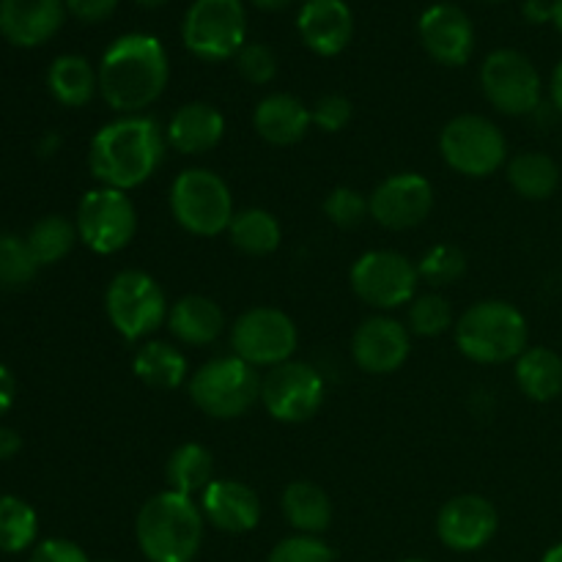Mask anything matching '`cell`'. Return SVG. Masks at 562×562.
Instances as JSON below:
<instances>
[{"label": "cell", "mask_w": 562, "mask_h": 562, "mask_svg": "<svg viewBox=\"0 0 562 562\" xmlns=\"http://www.w3.org/2000/svg\"><path fill=\"white\" fill-rule=\"evenodd\" d=\"M99 93L121 115H143L165 93L170 80L168 53L148 33L115 38L99 64Z\"/></svg>", "instance_id": "6da1fadb"}, {"label": "cell", "mask_w": 562, "mask_h": 562, "mask_svg": "<svg viewBox=\"0 0 562 562\" xmlns=\"http://www.w3.org/2000/svg\"><path fill=\"white\" fill-rule=\"evenodd\" d=\"M168 137L148 115H121L93 135L88 168L110 190H135L146 184L165 159Z\"/></svg>", "instance_id": "7a4b0ae2"}, {"label": "cell", "mask_w": 562, "mask_h": 562, "mask_svg": "<svg viewBox=\"0 0 562 562\" xmlns=\"http://www.w3.org/2000/svg\"><path fill=\"white\" fill-rule=\"evenodd\" d=\"M135 536L148 562H192L201 552L203 510L192 497L168 488L143 503Z\"/></svg>", "instance_id": "3957f363"}, {"label": "cell", "mask_w": 562, "mask_h": 562, "mask_svg": "<svg viewBox=\"0 0 562 562\" xmlns=\"http://www.w3.org/2000/svg\"><path fill=\"white\" fill-rule=\"evenodd\" d=\"M525 313L503 300L475 302L461 313L456 324V346L461 355L481 366H499V362L519 360L527 351Z\"/></svg>", "instance_id": "277c9868"}, {"label": "cell", "mask_w": 562, "mask_h": 562, "mask_svg": "<svg viewBox=\"0 0 562 562\" xmlns=\"http://www.w3.org/2000/svg\"><path fill=\"white\" fill-rule=\"evenodd\" d=\"M190 401L214 420H236L247 415L261 401V376L258 368L247 366L239 357H217L192 373Z\"/></svg>", "instance_id": "5b68a950"}, {"label": "cell", "mask_w": 562, "mask_h": 562, "mask_svg": "<svg viewBox=\"0 0 562 562\" xmlns=\"http://www.w3.org/2000/svg\"><path fill=\"white\" fill-rule=\"evenodd\" d=\"M439 154L456 173L467 179H488L508 159V140L486 115L464 113L445 124L439 135Z\"/></svg>", "instance_id": "8992f818"}, {"label": "cell", "mask_w": 562, "mask_h": 562, "mask_svg": "<svg viewBox=\"0 0 562 562\" xmlns=\"http://www.w3.org/2000/svg\"><path fill=\"white\" fill-rule=\"evenodd\" d=\"M170 209L187 234L217 236L234 220V198L228 184L206 168H187L170 187Z\"/></svg>", "instance_id": "52a82bcc"}, {"label": "cell", "mask_w": 562, "mask_h": 562, "mask_svg": "<svg viewBox=\"0 0 562 562\" xmlns=\"http://www.w3.org/2000/svg\"><path fill=\"white\" fill-rule=\"evenodd\" d=\"M104 311L110 324L124 340H143L168 324V300L157 280L140 269H124L115 274L104 294Z\"/></svg>", "instance_id": "ba28073f"}, {"label": "cell", "mask_w": 562, "mask_h": 562, "mask_svg": "<svg viewBox=\"0 0 562 562\" xmlns=\"http://www.w3.org/2000/svg\"><path fill=\"white\" fill-rule=\"evenodd\" d=\"M247 36L241 0H195L181 22V42L195 58L217 64L239 55Z\"/></svg>", "instance_id": "9c48e42d"}, {"label": "cell", "mask_w": 562, "mask_h": 562, "mask_svg": "<svg viewBox=\"0 0 562 562\" xmlns=\"http://www.w3.org/2000/svg\"><path fill=\"white\" fill-rule=\"evenodd\" d=\"M75 225L77 236H80L88 250L99 252V256H113V252H121L135 239V203L126 192L97 187V190L82 195Z\"/></svg>", "instance_id": "30bf717a"}, {"label": "cell", "mask_w": 562, "mask_h": 562, "mask_svg": "<svg viewBox=\"0 0 562 562\" xmlns=\"http://www.w3.org/2000/svg\"><path fill=\"white\" fill-rule=\"evenodd\" d=\"M300 333L289 313L258 305L241 313L231 329V346L252 368H278L294 357Z\"/></svg>", "instance_id": "8fae6325"}, {"label": "cell", "mask_w": 562, "mask_h": 562, "mask_svg": "<svg viewBox=\"0 0 562 562\" xmlns=\"http://www.w3.org/2000/svg\"><path fill=\"white\" fill-rule=\"evenodd\" d=\"M481 88L503 115H530L541 108L543 82L536 64L519 49H494L481 66Z\"/></svg>", "instance_id": "7c38bea8"}, {"label": "cell", "mask_w": 562, "mask_h": 562, "mask_svg": "<svg viewBox=\"0 0 562 562\" xmlns=\"http://www.w3.org/2000/svg\"><path fill=\"white\" fill-rule=\"evenodd\" d=\"M420 274L417 267L395 250H371L351 267V289L366 305L376 311L409 305L415 300Z\"/></svg>", "instance_id": "4fadbf2b"}, {"label": "cell", "mask_w": 562, "mask_h": 562, "mask_svg": "<svg viewBox=\"0 0 562 562\" xmlns=\"http://www.w3.org/2000/svg\"><path fill=\"white\" fill-rule=\"evenodd\" d=\"M327 398L322 373L307 362H283L278 368H269L261 379V404L278 423H305L318 415Z\"/></svg>", "instance_id": "5bb4252c"}, {"label": "cell", "mask_w": 562, "mask_h": 562, "mask_svg": "<svg viewBox=\"0 0 562 562\" xmlns=\"http://www.w3.org/2000/svg\"><path fill=\"white\" fill-rule=\"evenodd\" d=\"M371 217L387 231H412L434 209V187L420 173H395L371 192Z\"/></svg>", "instance_id": "9a60e30c"}, {"label": "cell", "mask_w": 562, "mask_h": 562, "mask_svg": "<svg viewBox=\"0 0 562 562\" xmlns=\"http://www.w3.org/2000/svg\"><path fill=\"white\" fill-rule=\"evenodd\" d=\"M499 514L481 494H459L437 514V536L453 552H477L497 536Z\"/></svg>", "instance_id": "2e32d148"}, {"label": "cell", "mask_w": 562, "mask_h": 562, "mask_svg": "<svg viewBox=\"0 0 562 562\" xmlns=\"http://www.w3.org/2000/svg\"><path fill=\"white\" fill-rule=\"evenodd\" d=\"M412 351V333L390 316H371L355 329L351 357L357 368L373 376H387L404 368Z\"/></svg>", "instance_id": "e0dca14e"}, {"label": "cell", "mask_w": 562, "mask_h": 562, "mask_svg": "<svg viewBox=\"0 0 562 562\" xmlns=\"http://www.w3.org/2000/svg\"><path fill=\"white\" fill-rule=\"evenodd\" d=\"M420 44L437 64L464 66L475 53V27L472 20L453 3H434L417 22Z\"/></svg>", "instance_id": "ac0fdd59"}, {"label": "cell", "mask_w": 562, "mask_h": 562, "mask_svg": "<svg viewBox=\"0 0 562 562\" xmlns=\"http://www.w3.org/2000/svg\"><path fill=\"white\" fill-rule=\"evenodd\" d=\"M296 31L322 58H335L344 53L355 33V16L346 0H305L296 14Z\"/></svg>", "instance_id": "d6986e66"}, {"label": "cell", "mask_w": 562, "mask_h": 562, "mask_svg": "<svg viewBox=\"0 0 562 562\" xmlns=\"http://www.w3.org/2000/svg\"><path fill=\"white\" fill-rule=\"evenodd\" d=\"M66 0H0V36L14 47H38L60 31Z\"/></svg>", "instance_id": "ffe728a7"}, {"label": "cell", "mask_w": 562, "mask_h": 562, "mask_svg": "<svg viewBox=\"0 0 562 562\" xmlns=\"http://www.w3.org/2000/svg\"><path fill=\"white\" fill-rule=\"evenodd\" d=\"M203 519L228 536H245L261 521V499L241 481H214L201 494Z\"/></svg>", "instance_id": "44dd1931"}, {"label": "cell", "mask_w": 562, "mask_h": 562, "mask_svg": "<svg viewBox=\"0 0 562 562\" xmlns=\"http://www.w3.org/2000/svg\"><path fill=\"white\" fill-rule=\"evenodd\" d=\"M225 135V119L217 108L206 102L181 104L168 121V146L179 154H206L220 146Z\"/></svg>", "instance_id": "7402d4cb"}, {"label": "cell", "mask_w": 562, "mask_h": 562, "mask_svg": "<svg viewBox=\"0 0 562 562\" xmlns=\"http://www.w3.org/2000/svg\"><path fill=\"white\" fill-rule=\"evenodd\" d=\"M311 124V110L291 93H272L261 99L252 113V126L269 146H294L307 135Z\"/></svg>", "instance_id": "603a6c76"}, {"label": "cell", "mask_w": 562, "mask_h": 562, "mask_svg": "<svg viewBox=\"0 0 562 562\" xmlns=\"http://www.w3.org/2000/svg\"><path fill=\"white\" fill-rule=\"evenodd\" d=\"M168 329L176 340L187 346H209L225 329V316L220 305L209 296L187 294L170 307Z\"/></svg>", "instance_id": "cb8c5ba5"}, {"label": "cell", "mask_w": 562, "mask_h": 562, "mask_svg": "<svg viewBox=\"0 0 562 562\" xmlns=\"http://www.w3.org/2000/svg\"><path fill=\"white\" fill-rule=\"evenodd\" d=\"M280 508L300 536H322L333 521V499L313 481H291L283 488Z\"/></svg>", "instance_id": "d4e9b609"}, {"label": "cell", "mask_w": 562, "mask_h": 562, "mask_svg": "<svg viewBox=\"0 0 562 562\" xmlns=\"http://www.w3.org/2000/svg\"><path fill=\"white\" fill-rule=\"evenodd\" d=\"M516 384L521 393L536 404H549V401L562 395V357L547 346L527 349L516 360Z\"/></svg>", "instance_id": "484cf974"}, {"label": "cell", "mask_w": 562, "mask_h": 562, "mask_svg": "<svg viewBox=\"0 0 562 562\" xmlns=\"http://www.w3.org/2000/svg\"><path fill=\"white\" fill-rule=\"evenodd\" d=\"M132 371L146 387L176 390L187 382V357L165 340H148L132 357Z\"/></svg>", "instance_id": "4316f807"}, {"label": "cell", "mask_w": 562, "mask_h": 562, "mask_svg": "<svg viewBox=\"0 0 562 562\" xmlns=\"http://www.w3.org/2000/svg\"><path fill=\"white\" fill-rule=\"evenodd\" d=\"M47 88L64 108H82L99 88V75L82 55H60L47 71Z\"/></svg>", "instance_id": "83f0119b"}, {"label": "cell", "mask_w": 562, "mask_h": 562, "mask_svg": "<svg viewBox=\"0 0 562 562\" xmlns=\"http://www.w3.org/2000/svg\"><path fill=\"white\" fill-rule=\"evenodd\" d=\"M508 184L525 201H549L560 187V165L543 151H521L508 162Z\"/></svg>", "instance_id": "f1b7e54d"}, {"label": "cell", "mask_w": 562, "mask_h": 562, "mask_svg": "<svg viewBox=\"0 0 562 562\" xmlns=\"http://www.w3.org/2000/svg\"><path fill=\"white\" fill-rule=\"evenodd\" d=\"M170 492H179L184 497L203 494L214 483V456L212 450L198 442H184L170 453L165 467Z\"/></svg>", "instance_id": "f546056e"}, {"label": "cell", "mask_w": 562, "mask_h": 562, "mask_svg": "<svg viewBox=\"0 0 562 562\" xmlns=\"http://www.w3.org/2000/svg\"><path fill=\"white\" fill-rule=\"evenodd\" d=\"M231 245L245 256H272L283 241V228L278 217L267 209H241L228 225Z\"/></svg>", "instance_id": "4dcf8cb0"}, {"label": "cell", "mask_w": 562, "mask_h": 562, "mask_svg": "<svg viewBox=\"0 0 562 562\" xmlns=\"http://www.w3.org/2000/svg\"><path fill=\"white\" fill-rule=\"evenodd\" d=\"M25 239L38 267H53L69 256L80 236H77V225L71 220L60 217V214H47L38 223H33Z\"/></svg>", "instance_id": "1f68e13d"}, {"label": "cell", "mask_w": 562, "mask_h": 562, "mask_svg": "<svg viewBox=\"0 0 562 562\" xmlns=\"http://www.w3.org/2000/svg\"><path fill=\"white\" fill-rule=\"evenodd\" d=\"M38 516L25 499L14 494L0 497V552L20 554L36 543Z\"/></svg>", "instance_id": "d6a6232c"}, {"label": "cell", "mask_w": 562, "mask_h": 562, "mask_svg": "<svg viewBox=\"0 0 562 562\" xmlns=\"http://www.w3.org/2000/svg\"><path fill=\"white\" fill-rule=\"evenodd\" d=\"M36 272L38 261L27 247V239L16 234H0V289H25Z\"/></svg>", "instance_id": "836d02e7"}, {"label": "cell", "mask_w": 562, "mask_h": 562, "mask_svg": "<svg viewBox=\"0 0 562 562\" xmlns=\"http://www.w3.org/2000/svg\"><path fill=\"white\" fill-rule=\"evenodd\" d=\"M453 327V307L442 294H423L409 302V333L437 338Z\"/></svg>", "instance_id": "e575fe53"}, {"label": "cell", "mask_w": 562, "mask_h": 562, "mask_svg": "<svg viewBox=\"0 0 562 562\" xmlns=\"http://www.w3.org/2000/svg\"><path fill=\"white\" fill-rule=\"evenodd\" d=\"M464 272H467V256L456 245L431 247V250L420 258V263H417V274H420V280L437 285V289L459 283V280L464 278Z\"/></svg>", "instance_id": "d590c367"}, {"label": "cell", "mask_w": 562, "mask_h": 562, "mask_svg": "<svg viewBox=\"0 0 562 562\" xmlns=\"http://www.w3.org/2000/svg\"><path fill=\"white\" fill-rule=\"evenodd\" d=\"M324 214H327L329 223L344 231L360 228L368 220V214H371V201L360 190L335 187L327 195V201H324Z\"/></svg>", "instance_id": "8d00e7d4"}, {"label": "cell", "mask_w": 562, "mask_h": 562, "mask_svg": "<svg viewBox=\"0 0 562 562\" xmlns=\"http://www.w3.org/2000/svg\"><path fill=\"white\" fill-rule=\"evenodd\" d=\"M236 69L252 86H267L278 75V55L267 44H245L236 55Z\"/></svg>", "instance_id": "74e56055"}, {"label": "cell", "mask_w": 562, "mask_h": 562, "mask_svg": "<svg viewBox=\"0 0 562 562\" xmlns=\"http://www.w3.org/2000/svg\"><path fill=\"white\" fill-rule=\"evenodd\" d=\"M335 554L318 536H291L269 552L267 562H333Z\"/></svg>", "instance_id": "f35d334b"}, {"label": "cell", "mask_w": 562, "mask_h": 562, "mask_svg": "<svg viewBox=\"0 0 562 562\" xmlns=\"http://www.w3.org/2000/svg\"><path fill=\"white\" fill-rule=\"evenodd\" d=\"M311 119L318 130L340 132L351 121V102L344 93H327L313 104Z\"/></svg>", "instance_id": "ab89813d"}, {"label": "cell", "mask_w": 562, "mask_h": 562, "mask_svg": "<svg viewBox=\"0 0 562 562\" xmlns=\"http://www.w3.org/2000/svg\"><path fill=\"white\" fill-rule=\"evenodd\" d=\"M27 562H93L77 547L75 541H66V538H47V541L36 543Z\"/></svg>", "instance_id": "60d3db41"}, {"label": "cell", "mask_w": 562, "mask_h": 562, "mask_svg": "<svg viewBox=\"0 0 562 562\" xmlns=\"http://www.w3.org/2000/svg\"><path fill=\"white\" fill-rule=\"evenodd\" d=\"M119 9V0H66V11L86 25L110 20Z\"/></svg>", "instance_id": "b9f144b4"}, {"label": "cell", "mask_w": 562, "mask_h": 562, "mask_svg": "<svg viewBox=\"0 0 562 562\" xmlns=\"http://www.w3.org/2000/svg\"><path fill=\"white\" fill-rule=\"evenodd\" d=\"M14 395H16V382L14 373L0 362V417L14 406Z\"/></svg>", "instance_id": "7bdbcfd3"}, {"label": "cell", "mask_w": 562, "mask_h": 562, "mask_svg": "<svg viewBox=\"0 0 562 562\" xmlns=\"http://www.w3.org/2000/svg\"><path fill=\"white\" fill-rule=\"evenodd\" d=\"M521 16L532 25H543V22L552 20V3H547V0H525Z\"/></svg>", "instance_id": "ee69618b"}, {"label": "cell", "mask_w": 562, "mask_h": 562, "mask_svg": "<svg viewBox=\"0 0 562 562\" xmlns=\"http://www.w3.org/2000/svg\"><path fill=\"white\" fill-rule=\"evenodd\" d=\"M22 450V437L9 426H0V461H11Z\"/></svg>", "instance_id": "f6af8a7d"}, {"label": "cell", "mask_w": 562, "mask_h": 562, "mask_svg": "<svg viewBox=\"0 0 562 562\" xmlns=\"http://www.w3.org/2000/svg\"><path fill=\"white\" fill-rule=\"evenodd\" d=\"M552 102L554 108H558V113L562 115V60L552 71Z\"/></svg>", "instance_id": "bcb514c9"}, {"label": "cell", "mask_w": 562, "mask_h": 562, "mask_svg": "<svg viewBox=\"0 0 562 562\" xmlns=\"http://www.w3.org/2000/svg\"><path fill=\"white\" fill-rule=\"evenodd\" d=\"M250 3L261 11H283L289 5H294L296 0H250Z\"/></svg>", "instance_id": "7dc6e473"}, {"label": "cell", "mask_w": 562, "mask_h": 562, "mask_svg": "<svg viewBox=\"0 0 562 562\" xmlns=\"http://www.w3.org/2000/svg\"><path fill=\"white\" fill-rule=\"evenodd\" d=\"M552 22H554V27L562 33V0H552Z\"/></svg>", "instance_id": "c3c4849f"}, {"label": "cell", "mask_w": 562, "mask_h": 562, "mask_svg": "<svg viewBox=\"0 0 562 562\" xmlns=\"http://www.w3.org/2000/svg\"><path fill=\"white\" fill-rule=\"evenodd\" d=\"M541 562H562V543H558V547L549 549V552L543 554Z\"/></svg>", "instance_id": "681fc988"}, {"label": "cell", "mask_w": 562, "mask_h": 562, "mask_svg": "<svg viewBox=\"0 0 562 562\" xmlns=\"http://www.w3.org/2000/svg\"><path fill=\"white\" fill-rule=\"evenodd\" d=\"M137 5H143V9H159V5H165L168 0H135Z\"/></svg>", "instance_id": "f907efd6"}, {"label": "cell", "mask_w": 562, "mask_h": 562, "mask_svg": "<svg viewBox=\"0 0 562 562\" xmlns=\"http://www.w3.org/2000/svg\"><path fill=\"white\" fill-rule=\"evenodd\" d=\"M486 3H505V0H486Z\"/></svg>", "instance_id": "816d5d0a"}, {"label": "cell", "mask_w": 562, "mask_h": 562, "mask_svg": "<svg viewBox=\"0 0 562 562\" xmlns=\"http://www.w3.org/2000/svg\"><path fill=\"white\" fill-rule=\"evenodd\" d=\"M401 562H426V560H401Z\"/></svg>", "instance_id": "f5cc1de1"}, {"label": "cell", "mask_w": 562, "mask_h": 562, "mask_svg": "<svg viewBox=\"0 0 562 562\" xmlns=\"http://www.w3.org/2000/svg\"><path fill=\"white\" fill-rule=\"evenodd\" d=\"M102 562H113V560H102Z\"/></svg>", "instance_id": "db71d44e"}]
</instances>
